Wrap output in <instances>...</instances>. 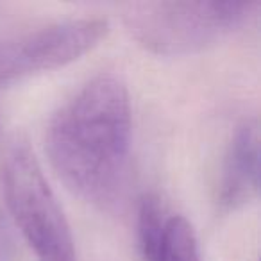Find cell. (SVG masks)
<instances>
[{"instance_id": "6da1fadb", "label": "cell", "mask_w": 261, "mask_h": 261, "mask_svg": "<svg viewBox=\"0 0 261 261\" xmlns=\"http://www.w3.org/2000/svg\"><path fill=\"white\" fill-rule=\"evenodd\" d=\"M130 138L129 91L116 75L100 73L52 116L47 154L59 179L77 197L113 210L125 190Z\"/></svg>"}, {"instance_id": "7a4b0ae2", "label": "cell", "mask_w": 261, "mask_h": 261, "mask_svg": "<svg viewBox=\"0 0 261 261\" xmlns=\"http://www.w3.org/2000/svg\"><path fill=\"white\" fill-rule=\"evenodd\" d=\"M257 8L259 2H130L123 6L122 18L143 48L177 56L218 43L249 22Z\"/></svg>"}, {"instance_id": "3957f363", "label": "cell", "mask_w": 261, "mask_h": 261, "mask_svg": "<svg viewBox=\"0 0 261 261\" xmlns=\"http://www.w3.org/2000/svg\"><path fill=\"white\" fill-rule=\"evenodd\" d=\"M2 186L9 215L36 252L38 261H75L66 217L33 149L22 136H15L6 149Z\"/></svg>"}, {"instance_id": "277c9868", "label": "cell", "mask_w": 261, "mask_h": 261, "mask_svg": "<svg viewBox=\"0 0 261 261\" xmlns=\"http://www.w3.org/2000/svg\"><path fill=\"white\" fill-rule=\"evenodd\" d=\"M108 31L106 20L79 18L0 41V88L75 61L97 47Z\"/></svg>"}, {"instance_id": "5b68a950", "label": "cell", "mask_w": 261, "mask_h": 261, "mask_svg": "<svg viewBox=\"0 0 261 261\" xmlns=\"http://www.w3.org/2000/svg\"><path fill=\"white\" fill-rule=\"evenodd\" d=\"M259 190V130L256 122H245L236 129L224 156L218 202L222 210H238Z\"/></svg>"}, {"instance_id": "8992f818", "label": "cell", "mask_w": 261, "mask_h": 261, "mask_svg": "<svg viewBox=\"0 0 261 261\" xmlns=\"http://www.w3.org/2000/svg\"><path fill=\"white\" fill-rule=\"evenodd\" d=\"M154 261H202L193 227L185 217H170Z\"/></svg>"}, {"instance_id": "52a82bcc", "label": "cell", "mask_w": 261, "mask_h": 261, "mask_svg": "<svg viewBox=\"0 0 261 261\" xmlns=\"http://www.w3.org/2000/svg\"><path fill=\"white\" fill-rule=\"evenodd\" d=\"M163 215V206L158 197L149 195L143 199L138 213V234L143 256L149 261H154L160 243L163 240L165 227L168 222V218H165Z\"/></svg>"}, {"instance_id": "ba28073f", "label": "cell", "mask_w": 261, "mask_h": 261, "mask_svg": "<svg viewBox=\"0 0 261 261\" xmlns=\"http://www.w3.org/2000/svg\"><path fill=\"white\" fill-rule=\"evenodd\" d=\"M15 259H16L15 238H13L11 227H9L4 213L0 210V261H15Z\"/></svg>"}]
</instances>
